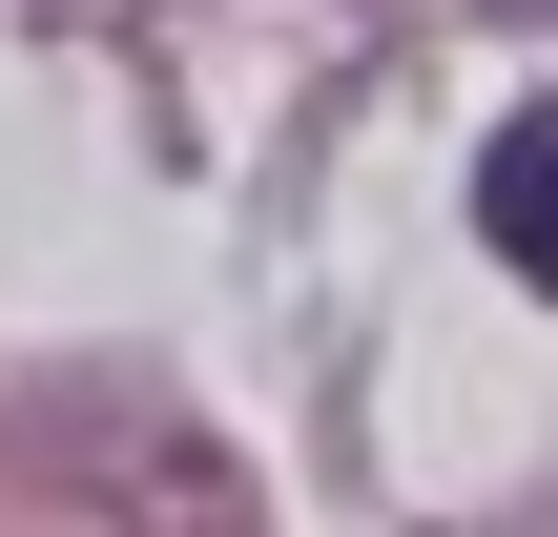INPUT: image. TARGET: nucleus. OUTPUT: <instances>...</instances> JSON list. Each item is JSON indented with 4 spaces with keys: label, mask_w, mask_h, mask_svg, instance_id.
<instances>
[{
    "label": "nucleus",
    "mask_w": 558,
    "mask_h": 537,
    "mask_svg": "<svg viewBox=\"0 0 558 537\" xmlns=\"http://www.w3.org/2000/svg\"><path fill=\"white\" fill-rule=\"evenodd\" d=\"M476 228H497L518 290H558V103H518V124L476 145Z\"/></svg>",
    "instance_id": "1"
},
{
    "label": "nucleus",
    "mask_w": 558,
    "mask_h": 537,
    "mask_svg": "<svg viewBox=\"0 0 558 537\" xmlns=\"http://www.w3.org/2000/svg\"><path fill=\"white\" fill-rule=\"evenodd\" d=\"M518 537H558V517H518Z\"/></svg>",
    "instance_id": "2"
}]
</instances>
